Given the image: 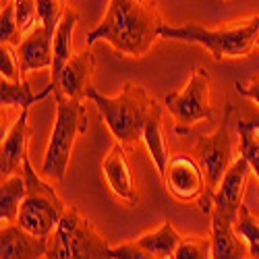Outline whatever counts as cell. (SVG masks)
<instances>
[{"label":"cell","mask_w":259,"mask_h":259,"mask_svg":"<svg viewBox=\"0 0 259 259\" xmlns=\"http://www.w3.org/2000/svg\"><path fill=\"white\" fill-rule=\"evenodd\" d=\"M164 25L154 0H110L102 23L88 33V46L102 39L120 54L141 58L152 50Z\"/></svg>","instance_id":"cell-1"},{"label":"cell","mask_w":259,"mask_h":259,"mask_svg":"<svg viewBox=\"0 0 259 259\" xmlns=\"http://www.w3.org/2000/svg\"><path fill=\"white\" fill-rule=\"evenodd\" d=\"M88 100H92L110 128L112 137L124 147H133L143 141V128L152 114L156 100L147 94L145 88L131 81L122 83V92L116 98L102 96L96 88L88 90Z\"/></svg>","instance_id":"cell-2"},{"label":"cell","mask_w":259,"mask_h":259,"mask_svg":"<svg viewBox=\"0 0 259 259\" xmlns=\"http://www.w3.org/2000/svg\"><path fill=\"white\" fill-rule=\"evenodd\" d=\"M56 100V122L50 133L46 158L41 164V177L50 181H64L79 135L88 133V108L83 98H71L54 88Z\"/></svg>","instance_id":"cell-3"},{"label":"cell","mask_w":259,"mask_h":259,"mask_svg":"<svg viewBox=\"0 0 259 259\" xmlns=\"http://www.w3.org/2000/svg\"><path fill=\"white\" fill-rule=\"evenodd\" d=\"M257 35H259V15L220 29H207L197 23H185L177 27L164 25L160 31V37L164 39H179V41H187V44L203 46L211 54V58L218 62L224 58L249 56L251 48L257 41Z\"/></svg>","instance_id":"cell-4"},{"label":"cell","mask_w":259,"mask_h":259,"mask_svg":"<svg viewBox=\"0 0 259 259\" xmlns=\"http://www.w3.org/2000/svg\"><path fill=\"white\" fill-rule=\"evenodd\" d=\"M110 243L81 215L77 205L64 209L58 226L48 236L50 259H110Z\"/></svg>","instance_id":"cell-5"},{"label":"cell","mask_w":259,"mask_h":259,"mask_svg":"<svg viewBox=\"0 0 259 259\" xmlns=\"http://www.w3.org/2000/svg\"><path fill=\"white\" fill-rule=\"evenodd\" d=\"M23 175H25L27 191L19 209L17 224H21L25 230L37 236H50L52 230L58 226L67 205L62 203L52 185L37 177V172L29 162V156L23 162Z\"/></svg>","instance_id":"cell-6"},{"label":"cell","mask_w":259,"mask_h":259,"mask_svg":"<svg viewBox=\"0 0 259 259\" xmlns=\"http://www.w3.org/2000/svg\"><path fill=\"white\" fill-rule=\"evenodd\" d=\"M230 118H232V104H226V112L218 128L205 137H199L195 147H193V156L203 168L205 175V193L199 199V209L203 213H211L213 207V193L218 191L226 170L232 164V137H230Z\"/></svg>","instance_id":"cell-7"},{"label":"cell","mask_w":259,"mask_h":259,"mask_svg":"<svg viewBox=\"0 0 259 259\" xmlns=\"http://www.w3.org/2000/svg\"><path fill=\"white\" fill-rule=\"evenodd\" d=\"M209 73L205 69H195L191 81L183 92L166 96L164 104L170 114L177 118V135L189 133L199 122H215V114L209 100Z\"/></svg>","instance_id":"cell-8"},{"label":"cell","mask_w":259,"mask_h":259,"mask_svg":"<svg viewBox=\"0 0 259 259\" xmlns=\"http://www.w3.org/2000/svg\"><path fill=\"white\" fill-rule=\"evenodd\" d=\"M162 179H164L166 191L181 203H191L195 199L199 201L207 187L203 168L197 162V158L185 156V154L170 158Z\"/></svg>","instance_id":"cell-9"},{"label":"cell","mask_w":259,"mask_h":259,"mask_svg":"<svg viewBox=\"0 0 259 259\" xmlns=\"http://www.w3.org/2000/svg\"><path fill=\"white\" fill-rule=\"evenodd\" d=\"M249 172H251L249 160L245 156L236 158L230 164V168L226 170L218 191L213 193V207L211 209H218V211H222V213L236 220L241 205L245 203V187H247Z\"/></svg>","instance_id":"cell-10"},{"label":"cell","mask_w":259,"mask_h":259,"mask_svg":"<svg viewBox=\"0 0 259 259\" xmlns=\"http://www.w3.org/2000/svg\"><path fill=\"white\" fill-rule=\"evenodd\" d=\"M102 170H104V177L108 181V187H110V191L114 193V195L120 201L135 207L139 203L137 185H135L133 170H131V164H128L126 154H124V145L122 143L116 141L112 145V149L104 158Z\"/></svg>","instance_id":"cell-11"},{"label":"cell","mask_w":259,"mask_h":259,"mask_svg":"<svg viewBox=\"0 0 259 259\" xmlns=\"http://www.w3.org/2000/svg\"><path fill=\"white\" fill-rule=\"evenodd\" d=\"M48 253V236H37L17 222L3 224L0 257L3 259H39Z\"/></svg>","instance_id":"cell-12"},{"label":"cell","mask_w":259,"mask_h":259,"mask_svg":"<svg viewBox=\"0 0 259 259\" xmlns=\"http://www.w3.org/2000/svg\"><path fill=\"white\" fill-rule=\"evenodd\" d=\"M27 118H29V108H23L21 116L13 122L7 137L3 139V149H0V172H3V179L23 170V162L27 158L29 139H31Z\"/></svg>","instance_id":"cell-13"},{"label":"cell","mask_w":259,"mask_h":259,"mask_svg":"<svg viewBox=\"0 0 259 259\" xmlns=\"http://www.w3.org/2000/svg\"><path fill=\"white\" fill-rule=\"evenodd\" d=\"M19 60H21V73L23 77L31 71L52 69L54 64V35L46 31V27L37 23L17 46Z\"/></svg>","instance_id":"cell-14"},{"label":"cell","mask_w":259,"mask_h":259,"mask_svg":"<svg viewBox=\"0 0 259 259\" xmlns=\"http://www.w3.org/2000/svg\"><path fill=\"white\" fill-rule=\"evenodd\" d=\"M211 257L213 259H245L251 257L247 243L234 226V218L211 209Z\"/></svg>","instance_id":"cell-15"},{"label":"cell","mask_w":259,"mask_h":259,"mask_svg":"<svg viewBox=\"0 0 259 259\" xmlns=\"http://www.w3.org/2000/svg\"><path fill=\"white\" fill-rule=\"evenodd\" d=\"M94 73H96V60L92 48L88 46L83 52L73 54V58L64 64V69L54 85L71 98H88V90L94 88Z\"/></svg>","instance_id":"cell-16"},{"label":"cell","mask_w":259,"mask_h":259,"mask_svg":"<svg viewBox=\"0 0 259 259\" xmlns=\"http://www.w3.org/2000/svg\"><path fill=\"white\" fill-rule=\"evenodd\" d=\"M77 23H79V13L69 7L54 31V64H52V79H50L52 83L58 81L64 64L73 58V33Z\"/></svg>","instance_id":"cell-17"},{"label":"cell","mask_w":259,"mask_h":259,"mask_svg":"<svg viewBox=\"0 0 259 259\" xmlns=\"http://www.w3.org/2000/svg\"><path fill=\"white\" fill-rule=\"evenodd\" d=\"M143 143L147 145V152L152 156L156 168H158V175L164 177L166 172V166L170 162V156H168V143H166V137H164V124H162V108L160 104L156 102L154 108H152V114H149L147 122H145V128H143Z\"/></svg>","instance_id":"cell-18"},{"label":"cell","mask_w":259,"mask_h":259,"mask_svg":"<svg viewBox=\"0 0 259 259\" xmlns=\"http://www.w3.org/2000/svg\"><path fill=\"white\" fill-rule=\"evenodd\" d=\"M181 239L183 236L177 232L175 226H172L170 218H166L164 224L158 230L139 236L137 243L149 255V259H172L177 253V247H179Z\"/></svg>","instance_id":"cell-19"},{"label":"cell","mask_w":259,"mask_h":259,"mask_svg":"<svg viewBox=\"0 0 259 259\" xmlns=\"http://www.w3.org/2000/svg\"><path fill=\"white\" fill-rule=\"evenodd\" d=\"M25 191H27V183L23 170L3 179V185H0V220H3V224L17 222Z\"/></svg>","instance_id":"cell-20"},{"label":"cell","mask_w":259,"mask_h":259,"mask_svg":"<svg viewBox=\"0 0 259 259\" xmlns=\"http://www.w3.org/2000/svg\"><path fill=\"white\" fill-rule=\"evenodd\" d=\"M54 88L56 85L50 81L39 94H33L27 79H23L21 83L3 79L0 81V102H3V108H21V110H23V108H31L39 100L48 98L54 92Z\"/></svg>","instance_id":"cell-21"},{"label":"cell","mask_w":259,"mask_h":259,"mask_svg":"<svg viewBox=\"0 0 259 259\" xmlns=\"http://www.w3.org/2000/svg\"><path fill=\"white\" fill-rule=\"evenodd\" d=\"M236 133H239V154L249 160L253 175L259 181V122L239 120L236 122Z\"/></svg>","instance_id":"cell-22"},{"label":"cell","mask_w":259,"mask_h":259,"mask_svg":"<svg viewBox=\"0 0 259 259\" xmlns=\"http://www.w3.org/2000/svg\"><path fill=\"white\" fill-rule=\"evenodd\" d=\"M234 226H236V230H239V234L243 236V241L247 243L251 257L259 259V220L253 218L245 203L239 209V215H236Z\"/></svg>","instance_id":"cell-23"},{"label":"cell","mask_w":259,"mask_h":259,"mask_svg":"<svg viewBox=\"0 0 259 259\" xmlns=\"http://www.w3.org/2000/svg\"><path fill=\"white\" fill-rule=\"evenodd\" d=\"M67 0H37V15L39 23L46 27L48 33L54 35L58 23L62 21L64 13H67Z\"/></svg>","instance_id":"cell-24"},{"label":"cell","mask_w":259,"mask_h":259,"mask_svg":"<svg viewBox=\"0 0 259 259\" xmlns=\"http://www.w3.org/2000/svg\"><path fill=\"white\" fill-rule=\"evenodd\" d=\"M211 257V236H183L172 259H207Z\"/></svg>","instance_id":"cell-25"},{"label":"cell","mask_w":259,"mask_h":259,"mask_svg":"<svg viewBox=\"0 0 259 259\" xmlns=\"http://www.w3.org/2000/svg\"><path fill=\"white\" fill-rule=\"evenodd\" d=\"M0 75L3 79L21 83L25 77L21 73V60H19V52L15 48V44H9V41H3L0 44Z\"/></svg>","instance_id":"cell-26"},{"label":"cell","mask_w":259,"mask_h":259,"mask_svg":"<svg viewBox=\"0 0 259 259\" xmlns=\"http://www.w3.org/2000/svg\"><path fill=\"white\" fill-rule=\"evenodd\" d=\"M15 15H17L19 33H21V35L29 33V31L39 23L37 0H15Z\"/></svg>","instance_id":"cell-27"},{"label":"cell","mask_w":259,"mask_h":259,"mask_svg":"<svg viewBox=\"0 0 259 259\" xmlns=\"http://www.w3.org/2000/svg\"><path fill=\"white\" fill-rule=\"evenodd\" d=\"M19 25H17V15H15V0L3 7V15H0V39L9 41V44H17L19 39Z\"/></svg>","instance_id":"cell-28"},{"label":"cell","mask_w":259,"mask_h":259,"mask_svg":"<svg viewBox=\"0 0 259 259\" xmlns=\"http://www.w3.org/2000/svg\"><path fill=\"white\" fill-rule=\"evenodd\" d=\"M110 259H149V255L139 247L137 241H133V243H122L118 247H112Z\"/></svg>","instance_id":"cell-29"},{"label":"cell","mask_w":259,"mask_h":259,"mask_svg":"<svg viewBox=\"0 0 259 259\" xmlns=\"http://www.w3.org/2000/svg\"><path fill=\"white\" fill-rule=\"evenodd\" d=\"M234 88H236V92H239L241 96H245V98L253 100V102L259 106V77L251 79V81H249V85H243L241 81H236V83H234Z\"/></svg>","instance_id":"cell-30"},{"label":"cell","mask_w":259,"mask_h":259,"mask_svg":"<svg viewBox=\"0 0 259 259\" xmlns=\"http://www.w3.org/2000/svg\"><path fill=\"white\" fill-rule=\"evenodd\" d=\"M9 3H11V0H3V7H5V5H9Z\"/></svg>","instance_id":"cell-31"},{"label":"cell","mask_w":259,"mask_h":259,"mask_svg":"<svg viewBox=\"0 0 259 259\" xmlns=\"http://www.w3.org/2000/svg\"><path fill=\"white\" fill-rule=\"evenodd\" d=\"M255 44H257V46H259V35H257V41H255Z\"/></svg>","instance_id":"cell-32"},{"label":"cell","mask_w":259,"mask_h":259,"mask_svg":"<svg viewBox=\"0 0 259 259\" xmlns=\"http://www.w3.org/2000/svg\"><path fill=\"white\" fill-rule=\"evenodd\" d=\"M257 195H259V187H257Z\"/></svg>","instance_id":"cell-33"}]
</instances>
